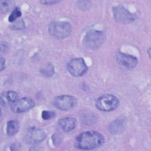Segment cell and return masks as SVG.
<instances>
[{"label":"cell","instance_id":"cell-1","mask_svg":"<svg viewBox=\"0 0 151 151\" xmlns=\"http://www.w3.org/2000/svg\"><path fill=\"white\" fill-rule=\"evenodd\" d=\"M104 142L103 136L96 131H86L78 134L74 142L76 147L83 150H91L101 146Z\"/></svg>","mask_w":151,"mask_h":151},{"label":"cell","instance_id":"cell-2","mask_svg":"<svg viewBox=\"0 0 151 151\" xmlns=\"http://www.w3.org/2000/svg\"><path fill=\"white\" fill-rule=\"evenodd\" d=\"M104 34L99 30H91L86 33L83 38L84 46L90 50L100 48L105 41Z\"/></svg>","mask_w":151,"mask_h":151},{"label":"cell","instance_id":"cell-3","mask_svg":"<svg viewBox=\"0 0 151 151\" xmlns=\"http://www.w3.org/2000/svg\"><path fill=\"white\" fill-rule=\"evenodd\" d=\"M72 31L70 23L64 21H54L48 27V32L52 37L58 39H64L68 37Z\"/></svg>","mask_w":151,"mask_h":151},{"label":"cell","instance_id":"cell-4","mask_svg":"<svg viewBox=\"0 0 151 151\" xmlns=\"http://www.w3.org/2000/svg\"><path fill=\"white\" fill-rule=\"evenodd\" d=\"M119 104L117 97L112 94H104L99 97L95 103L96 107L103 111H110L115 110Z\"/></svg>","mask_w":151,"mask_h":151},{"label":"cell","instance_id":"cell-5","mask_svg":"<svg viewBox=\"0 0 151 151\" xmlns=\"http://www.w3.org/2000/svg\"><path fill=\"white\" fill-rule=\"evenodd\" d=\"M112 11L114 19L120 24H127L135 19L134 15L121 5L113 7Z\"/></svg>","mask_w":151,"mask_h":151},{"label":"cell","instance_id":"cell-6","mask_svg":"<svg viewBox=\"0 0 151 151\" xmlns=\"http://www.w3.org/2000/svg\"><path fill=\"white\" fill-rule=\"evenodd\" d=\"M68 72L74 77H80L87 71V66L82 58L72 59L67 65Z\"/></svg>","mask_w":151,"mask_h":151},{"label":"cell","instance_id":"cell-7","mask_svg":"<svg viewBox=\"0 0 151 151\" xmlns=\"http://www.w3.org/2000/svg\"><path fill=\"white\" fill-rule=\"evenodd\" d=\"M77 104V99L71 96L61 95L56 97L53 100L54 106L61 110H68L73 108Z\"/></svg>","mask_w":151,"mask_h":151},{"label":"cell","instance_id":"cell-8","mask_svg":"<svg viewBox=\"0 0 151 151\" xmlns=\"http://www.w3.org/2000/svg\"><path fill=\"white\" fill-rule=\"evenodd\" d=\"M34 101L29 97H23L14 103L11 106V110L16 113H21L29 111L34 106Z\"/></svg>","mask_w":151,"mask_h":151},{"label":"cell","instance_id":"cell-9","mask_svg":"<svg viewBox=\"0 0 151 151\" xmlns=\"http://www.w3.org/2000/svg\"><path fill=\"white\" fill-rule=\"evenodd\" d=\"M117 63L126 69H133L138 63L137 58L133 55L119 52L116 56Z\"/></svg>","mask_w":151,"mask_h":151},{"label":"cell","instance_id":"cell-10","mask_svg":"<svg viewBox=\"0 0 151 151\" xmlns=\"http://www.w3.org/2000/svg\"><path fill=\"white\" fill-rule=\"evenodd\" d=\"M46 138V133L42 129H31L26 133L24 140L29 145H34L40 143Z\"/></svg>","mask_w":151,"mask_h":151},{"label":"cell","instance_id":"cell-11","mask_svg":"<svg viewBox=\"0 0 151 151\" xmlns=\"http://www.w3.org/2000/svg\"><path fill=\"white\" fill-rule=\"evenodd\" d=\"M126 126V120L123 118H119L110 123L108 127V130L111 134H118L124 132Z\"/></svg>","mask_w":151,"mask_h":151},{"label":"cell","instance_id":"cell-12","mask_svg":"<svg viewBox=\"0 0 151 151\" xmlns=\"http://www.w3.org/2000/svg\"><path fill=\"white\" fill-rule=\"evenodd\" d=\"M18 100V95L14 91H4L1 94V104L3 106H11Z\"/></svg>","mask_w":151,"mask_h":151},{"label":"cell","instance_id":"cell-13","mask_svg":"<svg viewBox=\"0 0 151 151\" xmlns=\"http://www.w3.org/2000/svg\"><path fill=\"white\" fill-rule=\"evenodd\" d=\"M59 125L63 131L69 132L74 130L76 126V120L74 117H67L61 119L58 122Z\"/></svg>","mask_w":151,"mask_h":151},{"label":"cell","instance_id":"cell-14","mask_svg":"<svg viewBox=\"0 0 151 151\" xmlns=\"http://www.w3.org/2000/svg\"><path fill=\"white\" fill-rule=\"evenodd\" d=\"M19 129V124L17 120H12L8 122L6 124V133L9 136L15 135Z\"/></svg>","mask_w":151,"mask_h":151},{"label":"cell","instance_id":"cell-15","mask_svg":"<svg viewBox=\"0 0 151 151\" xmlns=\"http://www.w3.org/2000/svg\"><path fill=\"white\" fill-rule=\"evenodd\" d=\"M40 71L44 76L51 77L54 73V68L51 63H46L41 67Z\"/></svg>","mask_w":151,"mask_h":151},{"label":"cell","instance_id":"cell-16","mask_svg":"<svg viewBox=\"0 0 151 151\" xmlns=\"http://www.w3.org/2000/svg\"><path fill=\"white\" fill-rule=\"evenodd\" d=\"M21 15H22V13L19 8L18 7H15L12 9V11L11 12L10 15L9 16L8 21L10 22H14L17 18L21 17Z\"/></svg>","mask_w":151,"mask_h":151},{"label":"cell","instance_id":"cell-17","mask_svg":"<svg viewBox=\"0 0 151 151\" xmlns=\"http://www.w3.org/2000/svg\"><path fill=\"white\" fill-rule=\"evenodd\" d=\"M14 5V2L11 1H1V10L3 12L9 11Z\"/></svg>","mask_w":151,"mask_h":151},{"label":"cell","instance_id":"cell-18","mask_svg":"<svg viewBox=\"0 0 151 151\" xmlns=\"http://www.w3.org/2000/svg\"><path fill=\"white\" fill-rule=\"evenodd\" d=\"M55 116V113L54 111H49V110H44L42 112L41 116L42 119L44 120H49L52 119Z\"/></svg>","mask_w":151,"mask_h":151},{"label":"cell","instance_id":"cell-19","mask_svg":"<svg viewBox=\"0 0 151 151\" xmlns=\"http://www.w3.org/2000/svg\"><path fill=\"white\" fill-rule=\"evenodd\" d=\"M41 2L44 5H53L59 2V1H55V0H45V1H41Z\"/></svg>","mask_w":151,"mask_h":151},{"label":"cell","instance_id":"cell-20","mask_svg":"<svg viewBox=\"0 0 151 151\" xmlns=\"http://www.w3.org/2000/svg\"><path fill=\"white\" fill-rule=\"evenodd\" d=\"M21 146L18 143H14L11 146V150H19V147Z\"/></svg>","mask_w":151,"mask_h":151},{"label":"cell","instance_id":"cell-21","mask_svg":"<svg viewBox=\"0 0 151 151\" xmlns=\"http://www.w3.org/2000/svg\"><path fill=\"white\" fill-rule=\"evenodd\" d=\"M5 67V60L3 58L1 57V70L2 71Z\"/></svg>","mask_w":151,"mask_h":151}]
</instances>
